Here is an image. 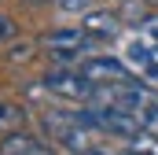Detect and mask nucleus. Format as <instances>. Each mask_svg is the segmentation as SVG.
<instances>
[{
  "instance_id": "nucleus-1",
  "label": "nucleus",
  "mask_w": 158,
  "mask_h": 155,
  "mask_svg": "<svg viewBox=\"0 0 158 155\" xmlns=\"http://www.w3.org/2000/svg\"><path fill=\"white\" fill-rule=\"evenodd\" d=\"M40 89H44V92H52V96H63V100L85 104V107H88V104L96 100V92H99V85H92L81 70H66V67L48 70V74L40 78Z\"/></svg>"
},
{
  "instance_id": "nucleus-2",
  "label": "nucleus",
  "mask_w": 158,
  "mask_h": 155,
  "mask_svg": "<svg viewBox=\"0 0 158 155\" xmlns=\"http://www.w3.org/2000/svg\"><path fill=\"white\" fill-rule=\"evenodd\" d=\"M77 70L92 85H99V89H121V85H136L140 78L132 74V67L129 63H121V59H110V55H88V59H81Z\"/></svg>"
},
{
  "instance_id": "nucleus-3",
  "label": "nucleus",
  "mask_w": 158,
  "mask_h": 155,
  "mask_svg": "<svg viewBox=\"0 0 158 155\" xmlns=\"http://www.w3.org/2000/svg\"><path fill=\"white\" fill-rule=\"evenodd\" d=\"M37 44L48 52V55H55V59H63V63H66V59H81V52H88L96 41L88 37L81 26H74V30H70V26H63V30H48Z\"/></svg>"
},
{
  "instance_id": "nucleus-4",
  "label": "nucleus",
  "mask_w": 158,
  "mask_h": 155,
  "mask_svg": "<svg viewBox=\"0 0 158 155\" xmlns=\"http://www.w3.org/2000/svg\"><path fill=\"white\" fill-rule=\"evenodd\" d=\"M88 111H92V118H96V129H99V133H114V137H125V140H132V137H140V133H143L140 118L132 115V111H125V107L88 104Z\"/></svg>"
},
{
  "instance_id": "nucleus-5",
  "label": "nucleus",
  "mask_w": 158,
  "mask_h": 155,
  "mask_svg": "<svg viewBox=\"0 0 158 155\" xmlns=\"http://www.w3.org/2000/svg\"><path fill=\"white\" fill-rule=\"evenodd\" d=\"M0 155H55V148L44 140V137H33V133H11L0 140Z\"/></svg>"
},
{
  "instance_id": "nucleus-6",
  "label": "nucleus",
  "mask_w": 158,
  "mask_h": 155,
  "mask_svg": "<svg viewBox=\"0 0 158 155\" xmlns=\"http://www.w3.org/2000/svg\"><path fill=\"white\" fill-rule=\"evenodd\" d=\"M81 30L92 41H114L121 33V19L114 11H88V15L81 19Z\"/></svg>"
},
{
  "instance_id": "nucleus-7",
  "label": "nucleus",
  "mask_w": 158,
  "mask_h": 155,
  "mask_svg": "<svg viewBox=\"0 0 158 155\" xmlns=\"http://www.w3.org/2000/svg\"><path fill=\"white\" fill-rule=\"evenodd\" d=\"M30 111L22 104H11V100H0V137H11V133H22Z\"/></svg>"
},
{
  "instance_id": "nucleus-8",
  "label": "nucleus",
  "mask_w": 158,
  "mask_h": 155,
  "mask_svg": "<svg viewBox=\"0 0 158 155\" xmlns=\"http://www.w3.org/2000/svg\"><path fill=\"white\" fill-rule=\"evenodd\" d=\"M129 152H136V155H158V137H151V133L132 137V140H129Z\"/></svg>"
},
{
  "instance_id": "nucleus-9",
  "label": "nucleus",
  "mask_w": 158,
  "mask_h": 155,
  "mask_svg": "<svg viewBox=\"0 0 158 155\" xmlns=\"http://www.w3.org/2000/svg\"><path fill=\"white\" fill-rule=\"evenodd\" d=\"M136 118H140L143 133H151V137H158V100H155V104H147L143 111H136Z\"/></svg>"
},
{
  "instance_id": "nucleus-10",
  "label": "nucleus",
  "mask_w": 158,
  "mask_h": 155,
  "mask_svg": "<svg viewBox=\"0 0 158 155\" xmlns=\"http://www.w3.org/2000/svg\"><path fill=\"white\" fill-rule=\"evenodd\" d=\"M33 55H37V44H33V41H22V44H15V48H11L7 63H11V67H19V63H30Z\"/></svg>"
},
{
  "instance_id": "nucleus-11",
  "label": "nucleus",
  "mask_w": 158,
  "mask_h": 155,
  "mask_svg": "<svg viewBox=\"0 0 158 155\" xmlns=\"http://www.w3.org/2000/svg\"><path fill=\"white\" fill-rule=\"evenodd\" d=\"M140 33H143V41L158 44V15H147V19L140 22Z\"/></svg>"
},
{
  "instance_id": "nucleus-12",
  "label": "nucleus",
  "mask_w": 158,
  "mask_h": 155,
  "mask_svg": "<svg viewBox=\"0 0 158 155\" xmlns=\"http://www.w3.org/2000/svg\"><path fill=\"white\" fill-rule=\"evenodd\" d=\"M15 33H19V26H15V19L0 11V44H7V41L15 37Z\"/></svg>"
},
{
  "instance_id": "nucleus-13",
  "label": "nucleus",
  "mask_w": 158,
  "mask_h": 155,
  "mask_svg": "<svg viewBox=\"0 0 158 155\" xmlns=\"http://www.w3.org/2000/svg\"><path fill=\"white\" fill-rule=\"evenodd\" d=\"M63 11H77V15H88L92 11V0H59Z\"/></svg>"
},
{
  "instance_id": "nucleus-14",
  "label": "nucleus",
  "mask_w": 158,
  "mask_h": 155,
  "mask_svg": "<svg viewBox=\"0 0 158 155\" xmlns=\"http://www.w3.org/2000/svg\"><path fill=\"white\" fill-rule=\"evenodd\" d=\"M140 81H143V85H147V89H151V92L158 96V67H155V70H147V74L140 78Z\"/></svg>"
},
{
  "instance_id": "nucleus-15",
  "label": "nucleus",
  "mask_w": 158,
  "mask_h": 155,
  "mask_svg": "<svg viewBox=\"0 0 158 155\" xmlns=\"http://www.w3.org/2000/svg\"><path fill=\"white\" fill-rule=\"evenodd\" d=\"M85 155H114V152H103V148H96V152H85Z\"/></svg>"
},
{
  "instance_id": "nucleus-16",
  "label": "nucleus",
  "mask_w": 158,
  "mask_h": 155,
  "mask_svg": "<svg viewBox=\"0 0 158 155\" xmlns=\"http://www.w3.org/2000/svg\"><path fill=\"white\" fill-rule=\"evenodd\" d=\"M114 155H136V152H129V148H125V152H114Z\"/></svg>"
},
{
  "instance_id": "nucleus-17",
  "label": "nucleus",
  "mask_w": 158,
  "mask_h": 155,
  "mask_svg": "<svg viewBox=\"0 0 158 155\" xmlns=\"http://www.w3.org/2000/svg\"><path fill=\"white\" fill-rule=\"evenodd\" d=\"M147 4H158V0H147Z\"/></svg>"
}]
</instances>
